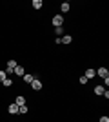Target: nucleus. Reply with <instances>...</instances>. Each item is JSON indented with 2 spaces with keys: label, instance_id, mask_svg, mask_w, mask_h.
Returning a JSON list of instances; mask_svg holds the SVG:
<instances>
[{
  "label": "nucleus",
  "instance_id": "nucleus-4",
  "mask_svg": "<svg viewBox=\"0 0 109 122\" xmlns=\"http://www.w3.org/2000/svg\"><path fill=\"white\" fill-rule=\"evenodd\" d=\"M13 73H15L16 76H24V75H26V71H24V67H22L20 64H18V66H16L15 69H13Z\"/></svg>",
  "mask_w": 109,
  "mask_h": 122
},
{
  "label": "nucleus",
  "instance_id": "nucleus-6",
  "mask_svg": "<svg viewBox=\"0 0 109 122\" xmlns=\"http://www.w3.org/2000/svg\"><path fill=\"white\" fill-rule=\"evenodd\" d=\"M15 104L16 106H24V104H26V98L22 97V95H18V97L15 98Z\"/></svg>",
  "mask_w": 109,
  "mask_h": 122
},
{
  "label": "nucleus",
  "instance_id": "nucleus-3",
  "mask_svg": "<svg viewBox=\"0 0 109 122\" xmlns=\"http://www.w3.org/2000/svg\"><path fill=\"white\" fill-rule=\"evenodd\" d=\"M96 75L102 76V78H107V76H109V71L105 69V67H98V69H96Z\"/></svg>",
  "mask_w": 109,
  "mask_h": 122
},
{
  "label": "nucleus",
  "instance_id": "nucleus-15",
  "mask_svg": "<svg viewBox=\"0 0 109 122\" xmlns=\"http://www.w3.org/2000/svg\"><path fill=\"white\" fill-rule=\"evenodd\" d=\"M2 84H4L5 87H11V86H13V80H11V78H5V80L2 82Z\"/></svg>",
  "mask_w": 109,
  "mask_h": 122
},
{
  "label": "nucleus",
  "instance_id": "nucleus-17",
  "mask_svg": "<svg viewBox=\"0 0 109 122\" xmlns=\"http://www.w3.org/2000/svg\"><path fill=\"white\" fill-rule=\"evenodd\" d=\"M55 33H57V35H64V29L62 27H55Z\"/></svg>",
  "mask_w": 109,
  "mask_h": 122
},
{
  "label": "nucleus",
  "instance_id": "nucleus-9",
  "mask_svg": "<svg viewBox=\"0 0 109 122\" xmlns=\"http://www.w3.org/2000/svg\"><path fill=\"white\" fill-rule=\"evenodd\" d=\"M104 91H105L104 86H96L95 87V93H96V95H104Z\"/></svg>",
  "mask_w": 109,
  "mask_h": 122
},
{
  "label": "nucleus",
  "instance_id": "nucleus-8",
  "mask_svg": "<svg viewBox=\"0 0 109 122\" xmlns=\"http://www.w3.org/2000/svg\"><path fill=\"white\" fill-rule=\"evenodd\" d=\"M95 75H96V71H95V69H91V67H89L87 71H85V75H84V76H85V78H87V80H89V78H93Z\"/></svg>",
  "mask_w": 109,
  "mask_h": 122
},
{
  "label": "nucleus",
  "instance_id": "nucleus-2",
  "mask_svg": "<svg viewBox=\"0 0 109 122\" xmlns=\"http://www.w3.org/2000/svg\"><path fill=\"white\" fill-rule=\"evenodd\" d=\"M31 87L35 89V91H40V89H42V82L38 80V78H33V82H31Z\"/></svg>",
  "mask_w": 109,
  "mask_h": 122
},
{
  "label": "nucleus",
  "instance_id": "nucleus-7",
  "mask_svg": "<svg viewBox=\"0 0 109 122\" xmlns=\"http://www.w3.org/2000/svg\"><path fill=\"white\" fill-rule=\"evenodd\" d=\"M7 109H9V113H11V115H16V113H18V106H16L15 102H13V104H11V106L7 107Z\"/></svg>",
  "mask_w": 109,
  "mask_h": 122
},
{
  "label": "nucleus",
  "instance_id": "nucleus-16",
  "mask_svg": "<svg viewBox=\"0 0 109 122\" xmlns=\"http://www.w3.org/2000/svg\"><path fill=\"white\" fill-rule=\"evenodd\" d=\"M5 78H7V75H5V71H0V82H4Z\"/></svg>",
  "mask_w": 109,
  "mask_h": 122
},
{
  "label": "nucleus",
  "instance_id": "nucleus-1",
  "mask_svg": "<svg viewBox=\"0 0 109 122\" xmlns=\"http://www.w3.org/2000/svg\"><path fill=\"white\" fill-rule=\"evenodd\" d=\"M53 24H55V27H62V24H64L62 15H55L53 16Z\"/></svg>",
  "mask_w": 109,
  "mask_h": 122
},
{
  "label": "nucleus",
  "instance_id": "nucleus-11",
  "mask_svg": "<svg viewBox=\"0 0 109 122\" xmlns=\"http://www.w3.org/2000/svg\"><path fill=\"white\" fill-rule=\"evenodd\" d=\"M69 7H71V5H69V2H64V4L60 5V9H62V13H66V11H69Z\"/></svg>",
  "mask_w": 109,
  "mask_h": 122
},
{
  "label": "nucleus",
  "instance_id": "nucleus-12",
  "mask_svg": "<svg viewBox=\"0 0 109 122\" xmlns=\"http://www.w3.org/2000/svg\"><path fill=\"white\" fill-rule=\"evenodd\" d=\"M16 66H18V64H16V60H13V58H11V60H7V67H11V69H15Z\"/></svg>",
  "mask_w": 109,
  "mask_h": 122
},
{
  "label": "nucleus",
  "instance_id": "nucleus-19",
  "mask_svg": "<svg viewBox=\"0 0 109 122\" xmlns=\"http://www.w3.org/2000/svg\"><path fill=\"white\" fill-rule=\"evenodd\" d=\"M80 84H87V78H85V76H80Z\"/></svg>",
  "mask_w": 109,
  "mask_h": 122
},
{
  "label": "nucleus",
  "instance_id": "nucleus-5",
  "mask_svg": "<svg viewBox=\"0 0 109 122\" xmlns=\"http://www.w3.org/2000/svg\"><path fill=\"white\" fill-rule=\"evenodd\" d=\"M60 42L62 44H71L73 38H71V35H64V36H60Z\"/></svg>",
  "mask_w": 109,
  "mask_h": 122
},
{
  "label": "nucleus",
  "instance_id": "nucleus-10",
  "mask_svg": "<svg viewBox=\"0 0 109 122\" xmlns=\"http://www.w3.org/2000/svg\"><path fill=\"white\" fill-rule=\"evenodd\" d=\"M42 7V0H33V9H40Z\"/></svg>",
  "mask_w": 109,
  "mask_h": 122
},
{
  "label": "nucleus",
  "instance_id": "nucleus-13",
  "mask_svg": "<svg viewBox=\"0 0 109 122\" xmlns=\"http://www.w3.org/2000/svg\"><path fill=\"white\" fill-rule=\"evenodd\" d=\"M22 78H24V80H26L27 84H31V82H33V78H35V76H33V75H27V73H26V75L22 76Z\"/></svg>",
  "mask_w": 109,
  "mask_h": 122
},
{
  "label": "nucleus",
  "instance_id": "nucleus-14",
  "mask_svg": "<svg viewBox=\"0 0 109 122\" xmlns=\"http://www.w3.org/2000/svg\"><path fill=\"white\" fill-rule=\"evenodd\" d=\"M18 113H22V115H26L27 113V106L24 104V106H18Z\"/></svg>",
  "mask_w": 109,
  "mask_h": 122
},
{
  "label": "nucleus",
  "instance_id": "nucleus-18",
  "mask_svg": "<svg viewBox=\"0 0 109 122\" xmlns=\"http://www.w3.org/2000/svg\"><path fill=\"white\" fill-rule=\"evenodd\" d=\"M100 122H109V117H107V115H104V117H100Z\"/></svg>",
  "mask_w": 109,
  "mask_h": 122
}]
</instances>
